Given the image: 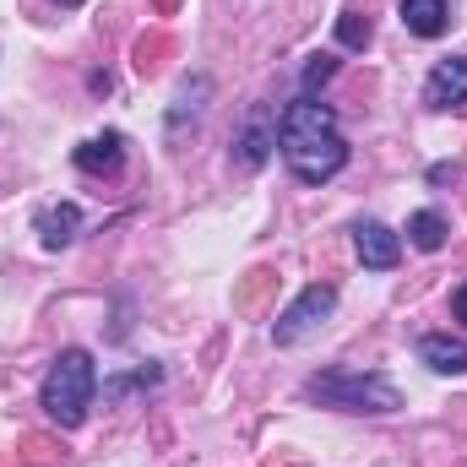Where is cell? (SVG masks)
I'll return each instance as SVG.
<instances>
[{
  "instance_id": "1",
  "label": "cell",
  "mask_w": 467,
  "mask_h": 467,
  "mask_svg": "<svg viewBox=\"0 0 467 467\" xmlns=\"http://www.w3.org/2000/svg\"><path fill=\"white\" fill-rule=\"evenodd\" d=\"M277 152L294 169V180H305V185H327L332 174L348 169V141L337 130V115L305 93L277 115Z\"/></svg>"
},
{
  "instance_id": "2",
  "label": "cell",
  "mask_w": 467,
  "mask_h": 467,
  "mask_svg": "<svg viewBox=\"0 0 467 467\" xmlns=\"http://www.w3.org/2000/svg\"><path fill=\"white\" fill-rule=\"evenodd\" d=\"M93 391H99V364H93V353L66 348L49 364L44 386H38V408H44L60 430H77V424L88 419V408H93Z\"/></svg>"
},
{
  "instance_id": "3",
  "label": "cell",
  "mask_w": 467,
  "mask_h": 467,
  "mask_svg": "<svg viewBox=\"0 0 467 467\" xmlns=\"http://www.w3.org/2000/svg\"><path fill=\"white\" fill-rule=\"evenodd\" d=\"M305 397L337 413H397L402 408V391L375 369H321L305 380Z\"/></svg>"
},
{
  "instance_id": "4",
  "label": "cell",
  "mask_w": 467,
  "mask_h": 467,
  "mask_svg": "<svg viewBox=\"0 0 467 467\" xmlns=\"http://www.w3.org/2000/svg\"><path fill=\"white\" fill-rule=\"evenodd\" d=\"M332 316H337V288H332V283H310V288L272 321V343H277V348H294V343L316 337Z\"/></svg>"
},
{
  "instance_id": "5",
  "label": "cell",
  "mask_w": 467,
  "mask_h": 467,
  "mask_svg": "<svg viewBox=\"0 0 467 467\" xmlns=\"http://www.w3.org/2000/svg\"><path fill=\"white\" fill-rule=\"evenodd\" d=\"M424 104L430 109H462L467 104V55L435 60V71L424 77Z\"/></svg>"
},
{
  "instance_id": "6",
  "label": "cell",
  "mask_w": 467,
  "mask_h": 467,
  "mask_svg": "<svg viewBox=\"0 0 467 467\" xmlns=\"http://www.w3.org/2000/svg\"><path fill=\"white\" fill-rule=\"evenodd\" d=\"M272 147H277V115L261 104V109H250L239 141H234V163H239V169H261V163L272 158Z\"/></svg>"
},
{
  "instance_id": "7",
  "label": "cell",
  "mask_w": 467,
  "mask_h": 467,
  "mask_svg": "<svg viewBox=\"0 0 467 467\" xmlns=\"http://www.w3.org/2000/svg\"><path fill=\"white\" fill-rule=\"evenodd\" d=\"M353 250H358V261H364L369 272H391V266L402 261V239L386 229V223H375V218H364V223L353 229Z\"/></svg>"
},
{
  "instance_id": "8",
  "label": "cell",
  "mask_w": 467,
  "mask_h": 467,
  "mask_svg": "<svg viewBox=\"0 0 467 467\" xmlns=\"http://www.w3.org/2000/svg\"><path fill=\"white\" fill-rule=\"evenodd\" d=\"M71 163H77L82 174H115L119 163H125V136H119V130H104V136L82 141V147L71 152Z\"/></svg>"
},
{
  "instance_id": "9",
  "label": "cell",
  "mask_w": 467,
  "mask_h": 467,
  "mask_svg": "<svg viewBox=\"0 0 467 467\" xmlns=\"http://www.w3.org/2000/svg\"><path fill=\"white\" fill-rule=\"evenodd\" d=\"M77 234H82V207H77V202H55V207L38 213V239H44V250H66Z\"/></svg>"
},
{
  "instance_id": "10",
  "label": "cell",
  "mask_w": 467,
  "mask_h": 467,
  "mask_svg": "<svg viewBox=\"0 0 467 467\" xmlns=\"http://www.w3.org/2000/svg\"><path fill=\"white\" fill-rule=\"evenodd\" d=\"M419 358L435 369V375H467V337H446V332H430L419 343Z\"/></svg>"
},
{
  "instance_id": "11",
  "label": "cell",
  "mask_w": 467,
  "mask_h": 467,
  "mask_svg": "<svg viewBox=\"0 0 467 467\" xmlns=\"http://www.w3.org/2000/svg\"><path fill=\"white\" fill-rule=\"evenodd\" d=\"M402 27L413 38H441L451 27V5L446 0H402Z\"/></svg>"
},
{
  "instance_id": "12",
  "label": "cell",
  "mask_w": 467,
  "mask_h": 467,
  "mask_svg": "<svg viewBox=\"0 0 467 467\" xmlns=\"http://www.w3.org/2000/svg\"><path fill=\"white\" fill-rule=\"evenodd\" d=\"M207 99H213V82H207V77L185 82V88H180V99H174V109H169V130L180 136V130H185V119L202 115V104H207Z\"/></svg>"
},
{
  "instance_id": "13",
  "label": "cell",
  "mask_w": 467,
  "mask_h": 467,
  "mask_svg": "<svg viewBox=\"0 0 467 467\" xmlns=\"http://www.w3.org/2000/svg\"><path fill=\"white\" fill-rule=\"evenodd\" d=\"M408 239H413V250L435 255V250L446 244V218H441V213H430V207H424V213H413V218H408Z\"/></svg>"
},
{
  "instance_id": "14",
  "label": "cell",
  "mask_w": 467,
  "mask_h": 467,
  "mask_svg": "<svg viewBox=\"0 0 467 467\" xmlns=\"http://www.w3.org/2000/svg\"><path fill=\"white\" fill-rule=\"evenodd\" d=\"M369 33H375V27H369L364 11H343V16H337V44H343V49H369Z\"/></svg>"
},
{
  "instance_id": "15",
  "label": "cell",
  "mask_w": 467,
  "mask_h": 467,
  "mask_svg": "<svg viewBox=\"0 0 467 467\" xmlns=\"http://www.w3.org/2000/svg\"><path fill=\"white\" fill-rule=\"evenodd\" d=\"M332 77H337V60H332V55H310V66H305V77H299V93L316 99V88L332 82Z\"/></svg>"
},
{
  "instance_id": "16",
  "label": "cell",
  "mask_w": 467,
  "mask_h": 467,
  "mask_svg": "<svg viewBox=\"0 0 467 467\" xmlns=\"http://www.w3.org/2000/svg\"><path fill=\"white\" fill-rule=\"evenodd\" d=\"M451 316H457V321L467 327V283L457 288V294H451Z\"/></svg>"
},
{
  "instance_id": "17",
  "label": "cell",
  "mask_w": 467,
  "mask_h": 467,
  "mask_svg": "<svg viewBox=\"0 0 467 467\" xmlns=\"http://www.w3.org/2000/svg\"><path fill=\"white\" fill-rule=\"evenodd\" d=\"M55 5H66V11H77V5H88V0H55Z\"/></svg>"
}]
</instances>
